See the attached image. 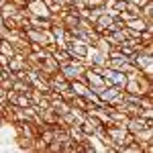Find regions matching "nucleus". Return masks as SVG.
Instances as JSON below:
<instances>
[{
  "label": "nucleus",
  "instance_id": "f257e3e1",
  "mask_svg": "<svg viewBox=\"0 0 153 153\" xmlns=\"http://www.w3.org/2000/svg\"><path fill=\"white\" fill-rule=\"evenodd\" d=\"M27 10L31 12L33 16H41V19H49V14H51L49 6L43 0H29L27 2Z\"/></svg>",
  "mask_w": 153,
  "mask_h": 153
},
{
  "label": "nucleus",
  "instance_id": "f03ea898",
  "mask_svg": "<svg viewBox=\"0 0 153 153\" xmlns=\"http://www.w3.org/2000/svg\"><path fill=\"white\" fill-rule=\"evenodd\" d=\"M68 53H70L71 57H86V51H88V45L84 43L80 37H76V39H71L70 43H68Z\"/></svg>",
  "mask_w": 153,
  "mask_h": 153
},
{
  "label": "nucleus",
  "instance_id": "7ed1b4c3",
  "mask_svg": "<svg viewBox=\"0 0 153 153\" xmlns=\"http://www.w3.org/2000/svg\"><path fill=\"white\" fill-rule=\"evenodd\" d=\"M84 78H86V82H88V88H90V86H106L104 78H102V74H98V71L90 70V68L84 71Z\"/></svg>",
  "mask_w": 153,
  "mask_h": 153
},
{
  "label": "nucleus",
  "instance_id": "20e7f679",
  "mask_svg": "<svg viewBox=\"0 0 153 153\" xmlns=\"http://www.w3.org/2000/svg\"><path fill=\"white\" fill-rule=\"evenodd\" d=\"M6 70L8 71H19V70H27V59L23 55H12L8 57V65H6Z\"/></svg>",
  "mask_w": 153,
  "mask_h": 153
},
{
  "label": "nucleus",
  "instance_id": "39448f33",
  "mask_svg": "<svg viewBox=\"0 0 153 153\" xmlns=\"http://www.w3.org/2000/svg\"><path fill=\"white\" fill-rule=\"evenodd\" d=\"M110 23H112V16H110V14H106V12H102V14L94 21V31H96V33L108 31V29H110Z\"/></svg>",
  "mask_w": 153,
  "mask_h": 153
},
{
  "label": "nucleus",
  "instance_id": "423d86ee",
  "mask_svg": "<svg viewBox=\"0 0 153 153\" xmlns=\"http://www.w3.org/2000/svg\"><path fill=\"white\" fill-rule=\"evenodd\" d=\"M70 88H71V92L74 94H78V96H84L90 88H88V82H86V78H78V80H71L70 82Z\"/></svg>",
  "mask_w": 153,
  "mask_h": 153
},
{
  "label": "nucleus",
  "instance_id": "0eeeda50",
  "mask_svg": "<svg viewBox=\"0 0 153 153\" xmlns=\"http://www.w3.org/2000/svg\"><path fill=\"white\" fill-rule=\"evenodd\" d=\"M137 84H139L141 94H153V78H149V76L141 74V76L137 78Z\"/></svg>",
  "mask_w": 153,
  "mask_h": 153
},
{
  "label": "nucleus",
  "instance_id": "6e6552de",
  "mask_svg": "<svg viewBox=\"0 0 153 153\" xmlns=\"http://www.w3.org/2000/svg\"><path fill=\"white\" fill-rule=\"evenodd\" d=\"M12 49H14V53H16V55H23V57H27V55L31 53V45H29V41H27V39L12 41Z\"/></svg>",
  "mask_w": 153,
  "mask_h": 153
},
{
  "label": "nucleus",
  "instance_id": "1a4fd4ad",
  "mask_svg": "<svg viewBox=\"0 0 153 153\" xmlns=\"http://www.w3.org/2000/svg\"><path fill=\"white\" fill-rule=\"evenodd\" d=\"M133 139L137 143H149V141H153V127H145V129H141V131H137L135 135H133Z\"/></svg>",
  "mask_w": 153,
  "mask_h": 153
},
{
  "label": "nucleus",
  "instance_id": "9d476101",
  "mask_svg": "<svg viewBox=\"0 0 153 153\" xmlns=\"http://www.w3.org/2000/svg\"><path fill=\"white\" fill-rule=\"evenodd\" d=\"M153 63V55H149V53H137L135 55V65L139 68V70H143V68H147V65H151Z\"/></svg>",
  "mask_w": 153,
  "mask_h": 153
},
{
  "label": "nucleus",
  "instance_id": "9b49d317",
  "mask_svg": "<svg viewBox=\"0 0 153 153\" xmlns=\"http://www.w3.org/2000/svg\"><path fill=\"white\" fill-rule=\"evenodd\" d=\"M16 10H19V8L12 4L10 0H4V2L0 4V16H2V19H10Z\"/></svg>",
  "mask_w": 153,
  "mask_h": 153
},
{
  "label": "nucleus",
  "instance_id": "f8f14e48",
  "mask_svg": "<svg viewBox=\"0 0 153 153\" xmlns=\"http://www.w3.org/2000/svg\"><path fill=\"white\" fill-rule=\"evenodd\" d=\"M68 102H70V106H71V108H80V110H84V112H86V106H88V100H86L84 96L74 94V96L70 98V100H68Z\"/></svg>",
  "mask_w": 153,
  "mask_h": 153
},
{
  "label": "nucleus",
  "instance_id": "ddd939ff",
  "mask_svg": "<svg viewBox=\"0 0 153 153\" xmlns=\"http://www.w3.org/2000/svg\"><path fill=\"white\" fill-rule=\"evenodd\" d=\"M31 88H33V86H31V82H29V78H27V80H14V82H12V90L23 92V94H27Z\"/></svg>",
  "mask_w": 153,
  "mask_h": 153
},
{
  "label": "nucleus",
  "instance_id": "4468645a",
  "mask_svg": "<svg viewBox=\"0 0 153 153\" xmlns=\"http://www.w3.org/2000/svg\"><path fill=\"white\" fill-rule=\"evenodd\" d=\"M127 94H135V96H141V90H139V84H137V80H127V84H125V88H123Z\"/></svg>",
  "mask_w": 153,
  "mask_h": 153
},
{
  "label": "nucleus",
  "instance_id": "2eb2a0df",
  "mask_svg": "<svg viewBox=\"0 0 153 153\" xmlns=\"http://www.w3.org/2000/svg\"><path fill=\"white\" fill-rule=\"evenodd\" d=\"M51 55L57 59V63H59V65H61V63H68V61L71 59V55L68 53V49H57V51H53Z\"/></svg>",
  "mask_w": 153,
  "mask_h": 153
},
{
  "label": "nucleus",
  "instance_id": "dca6fc26",
  "mask_svg": "<svg viewBox=\"0 0 153 153\" xmlns=\"http://www.w3.org/2000/svg\"><path fill=\"white\" fill-rule=\"evenodd\" d=\"M0 53H2V55H6V57H12V55H14V49H12L10 41H6V39H2V41H0Z\"/></svg>",
  "mask_w": 153,
  "mask_h": 153
},
{
  "label": "nucleus",
  "instance_id": "f3484780",
  "mask_svg": "<svg viewBox=\"0 0 153 153\" xmlns=\"http://www.w3.org/2000/svg\"><path fill=\"white\" fill-rule=\"evenodd\" d=\"M12 104H16V106H21V108H27V106H31V98L27 94H23V92H19L16 94V98H14V102Z\"/></svg>",
  "mask_w": 153,
  "mask_h": 153
},
{
  "label": "nucleus",
  "instance_id": "a211bd4d",
  "mask_svg": "<svg viewBox=\"0 0 153 153\" xmlns=\"http://www.w3.org/2000/svg\"><path fill=\"white\" fill-rule=\"evenodd\" d=\"M78 29L84 31V33H94V23L88 21V19H80L78 21Z\"/></svg>",
  "mask_w": 153,
  "mask_h": 153
},
{
  "label": "nucleus",
  "instance_id": "6ab92c4d",
  "mask_svg": "<svg viewBox=\"0 0 153 153\" xmlns=\"http://www.w3.org/2000/svg\"><path fill=\"white\" fill-rule=\"evenodd\" d=\"M139 41L141 43H153V29H145L139 33Z\"/></svg>",
  "mask_w": 153,
  "mask_h": 153
},
{
  "label": "nucleus",
  "instance_id": "aec40b11",
  "mask_svg": "<svg viewBox=\"0 0 153 153\" xmlns=\"http://www.w3.org/2000/svg\"><path fill=\"white\" fill-rule=\"evenodd\" d=\"M125 10H129L131 14L139 16V14H141V6H137L135 2H131V0H127V2H125Z\"/></svg>",
  "mask_w": 153,
  "mask_h": 153
},
{
  "label": "nucleus",
  "instance_id": "412c9836",
  "mask_svg": "<svg viewBox=\"0 0 153 153\" xmlns=\"http://www.w3.org/2000/svg\"><path fill=\"white\" fill-rule=\"evenodd\" d=\"M61 147H63V145H61V143L59 141H55V139H53V141L51 143H47V151H53V153H61Z\"/></svg>",
  "mask_w": 153,
  "mask_h": 153
},
{
  "label": "nucleus",
  "instance_id": "4be33fe9",
  "mask_svg": "<svg viewBox=\"0 0 153 153\" xmlns=\"http://www.w3.org/2000/svg\"><path fill=\"white\" fill-rule=\"evenodd\" d=\"M0 86H2L4 90H10V88H12V80H10V78H8V76H6V78H4V80L0 82Z\"/></svg>",
  "mask_w": 153,
  "mask_h": 153
},
{
  "label": "nucleus",
  "instance_id": "5701e85b",
  "mask_svg": "<svg viewBox=\"0 0 153 153\" xmlns=\"http://www.w3.org/2000/svg\"><path fill=\"white\" fill-rule=\"evenodd\" d=\"M143 74H145V76H149V78H153V63L151 65H147V68H143Z\"/></svg>",
  "mask_w": 153,
  "mask_h": 153
},
{
  "label": "nucleus",
  "instance_id": "b1692460",
  "mask_svg": "<svg viewBox=\"0 0 153 153\" xmlns=\"http://www.w3.org/2000/svg\"><path fill=\"white\" fill-rule=\"evenodd\" d=\"M0 65H2L4 70H6V65H8V57H6V55H2V53H0Z\"/></svg>",
  "mask_w": 153,
  "mask_h": 153
},
{
  "label": "nucleus",
  "instance_id": "393cba45",
  "mask_svg": "<svg viewBox=\"0 0 153 153\" xmlns=\"http://www.w3.org/2000/svg\"><path fill=\"white\" fill-rule=\"evenodd\" d=\"M131 2H135V4H137V6H143V4H147V2H149V0H131Z\"/></svg>",
  "mask_w": 153,
  "mask_h": 153
},
{
  "label": "nucleus",
  "instance_id": "a878e982",
  "mask_svg": "<svg viewBox=\"0 0 153 153\" xmlns=\"http://www.w3.org/2000/svg\"><path fill=\"white\" fill-rule=\"evenodd\" d=\"M61 2H63V4H68V6H71V4H74L76 0H61Z\"/></svg>",
  "mask_w": 153,
  "mask_h": 153
},
{
  "label": "nucleus",
  "instance_id": "bb28decb",
  "mask_svg": "<svg viewBox=\"0 0 153 153\" xmlns=\"http://www.w3.org/2000/svg\"><path fill=\"white\" fill-rule=\"evenodd\" d=\"M123 2H127V0H123Z\"/></svg>",
  "mask_w": 153,
  "mask_h": 153
},
{
  "label": "nucleus",
  "instance_id": "cd10ccee",
  "mask_svg": "<svg viewBox=\"0 0 153 153\" xmlns=\"http://www.w3.org/2000/svg\"><path fill=\"white\" fill-rule=\"evenodd\" d=\"M27 2H29V0H27Z\"/></svg>",
  "mask_w": 153,
  "mask_h": 153
}]
</instances>
